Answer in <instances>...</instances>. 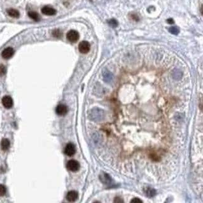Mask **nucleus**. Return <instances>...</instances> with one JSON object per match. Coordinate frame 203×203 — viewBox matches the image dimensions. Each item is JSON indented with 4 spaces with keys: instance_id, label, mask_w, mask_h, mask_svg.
I'll return each instance as SVG.
<instances>
[{
    "instance_id": "16",
    "label": "nucleus",
    "mask_w": 203,
    "mask_h": 203,
    "mask_svg": "<svg viewBox=\"0 0 203 203\" xmlns=\"http://www.w3.org/2000/svg\"><path fill=\"white\" fill-rule=\"evenodd\" d=\"M145 191H146V193L147 196L149 197H152L155 196L156 195V190L151 188H147L146 189Z\"/></svg>"
},
{
    "instance_id": "23",
    "label": "nucleus",
    "mask_w": 203,
    "mask_h": 203,
    "mask_svg": "<svg viewBox=\"0 0 203 203\" xmlns=\"http://www.w3.org/2000/svg\"><path fill=\"white\" fill-rule=\"evenodd\" d=\"M167 21L169 24H173L174 23V21L173 19H169V20H167Z\"/></svg>"
},
{
    "instance_id": "14",
    "label": "nucleus",
    "mask_w": 203,
    "mask_h": 203,
    "mask_svg": "<svg viewBox=\"0 0 203 203\" xmlns=\"http://www.w3.org/2000/svg\"><path fill=\"white\" fill-rule=\"evenodd\" d=\"M10 142L8 139H3L1 142V148L3 151H7L10 148Z\"/></svg>"
},
{
    "instance_id": "17",
    "label": "nucleus",
    "mask_w": 203,
    "mask_h": 203,
    "mask_svg": "<svg viewBox=\"0 0 203 203\" xmlns=\"http://www.w3.org/2000/svg\"><path fill=\"white\" fill-rule=\"evenodd\" d=\"M169 31L171 34H174V35H177L179 33V29L177 27H171Z\"/></svg>"
},
{
    "instance_id": "10",
    "label": "nucleus",
    "mask_w": 203,
    "mask_h": 203,
    "mask_svg": "<svg viewBox=\"0 0 203 203\" xmlns=\"http://www.w3.org/2000/svg\"><path fill=\"white\" fill-rule=\"evenodd\" d=\"M99 178H100L101 181L104 184L110 185L112 184V182H113L112 179L108 174L103 173V174H101L99 176Z\"/></svg>"
},
{
    "instance_id": "20",
    "label": "nucleus",
    "mask_w": 203,
    "mask_h": 203,
    "mask_svg": "<svg viewBox=\"0 0 203 203\" xmlns=\"http://www.w3.org/2000/svg\"><path fill=\"white\" fill-rule=\"evenodd\" d=\"M6 72V69L3 64H0V77L4 76Z\"/></svg>"
},
{
    "instance_id": "22",
    "label": "nucleus",
    "mask_w": 203,
    "mask_h": 203,
    "mask_svg": "<svg viewBox=\"0 0 203 203\" xmlns=\"http://www.w3.org/2000/svg\"><path fill=\"white\" fill-rule=\"evenodd\" d=\"M131 203H142L143 201H141L139 198H134V199L132 200V201H131Z\"/></svg>"
},
{
    "instance_id": "5",
    "label": "nucleus",
    "mask_w": 203,
    "mask_h": 203,
    "mask_svg": "<svg viewBox=\"0 0 203 203\" xmlns=\"http://www.w3.org/2000/svg\"><path fill=\"white\" fill-rule=\"evenodd\" d=\"M14 52H15V51H14V50H13V48L8 47V48H5V49L3 51L2 53H1V56L4 59L8 60V59L11 58V57L13 56V55H14Z\"/></svg>"
},
{
    "instance_id": "21",
    "label": "nucleus",
    "mask_w": 203,
    "mask_h": 203,
    "mask_svg": "<svg viewBox=\"0 0 203 203\" xmlns=\"http://www.w3.org/2000/svg\"><path fill=\"white\" fill-rule=\"evenodd\" d=\"M109 24L110 26H111L112 27H113V28H116L118 24L117 21L115 20H114V19H112L110 21H109Z\"/></svg>"
},
{
    "instance_id": "24",
    "label": "nucleus",
    "mask_w": 203,
    "mask_h": 203,
    "mask_svg": "<svg viewBox=\"0 0 203 203\" xmlns=\"http://www.w3.org/2000/svg\"><path fill=\"white\" fill-rule=\"evenodd\" d=\"M132 18H133L134 20H136V21H138V20H139V19H138V17L136 15H134L132 16Z\"/></svg>"
},
{
    "instance_id": "2",
    "label": "nucleus",
    "mask_w": 203,
    "mask_h": 203,
    "mask_svg": "<svg viewBox=\"0 0 203 203\" xmlns=\"http://www.w3.org/2000/svg\"><path fill=\"white\" fill-rule=\"evenodd\" d=\"M67 169L72 172H76L80 168V164L76 160H70L67 163Z\"/></svg>"
},
{
    "instance_id": "15",
    "label": "nucleus",
    "mask_w": 203,
    "mask_h": 203,
    "mask_svg": "<svg viewBox=\"0 0 203 203\" xmlns=\"http://www.w3.org/2000/svg\"><path fill=\"white\" fill-rule=\"evenodd\" d=\"M28 16H29L30 18H32V20H34L35 21H39L40 20L41 18L39 15L38 14V13L35 12V11H29L28 13Z\"/></svg>"
},
{
    "instance_id": "19",
    "label": "nucleus",
    "mask_w": 203,
    "mask_h": 203,
    "mask_svg": "<svg viewBox=\"0 0 203 203\" xmlns=\"http://www.w3.org/2000/svg\"><path fill=\"white\" fill-rule=\"evenodd\" d=\"M6 192V188L2 184H0V196H3L5 195Z\"/></svg>"
},
{
    "instance_id": "8",
    "label": "nucleus",
    "mask_w": 203,
    "mask_h": 203,
    "mask_svg": "<svg viewBox=\"0 0 203 203\" xmlns=\"http://www.w3.org/2000/svg\"><path fill=\"white\" fill-rule=\"evenodd\" d=\"M41 12L43 15L46 16H53L56 14V10L53 8L45 6L41 9Z\"/></svg>"
},
{
    "instance_id": "13",
    "label": "nucleus",
    "mask_w": 203,
    "mask_h": 203,
    "mask_svg": "<svg viewBox=\"0 0 203 203\" xmlns=\"http://www.w3.org/2000/svg\"><path fill=\"white\" fill-rule=\"evenodd\" d=\"M7 13L8 15L12 17V18H18L20 17V12L15 10V9H9V10H7Z\"/></svg>"
},
{
    "instance_id": "7",
    "label": "nucleus",
    "mask_w": 203,
    "mask_h": 203,
    "mask_svg": "<svg viewBox=\"0 0 203 203\" xmlns=\"http://www.w3.org/2000/svg\"><path fill=\"white\" fill-rule=\"evenodd\" d=\"M68 109L66 106L64 104H59L56 108V113L59 116H64L67 114Z\"/></svg>"
},
{
    "instance_id": "9",
    "label": "nucleus",
    "mask_w": 203,
    "mask_h": 203,
    "mask_svg": "<svg viewBox=\"0 0 203 203\" xmlns=\"http://www.w3.org/2000/svg\"><path fill=\"white\" fill-rule=\"evenodd\" d=\"M2 103L4 108L7 109H10L12 108L13 105V101L12 98L9 96H4L2 99Z\"/></svg>"
},
{
    "instance_id": "6",
    "label": "nucleus",
    "mask_w": 203,
    "mask_h": 203,
    "mask_svg": "<svg viewBox=\"0 0 203 203\" xmlns=\"http://www.w3.org/2000/svg\"><path fill=\"white\" fill-rule=\"evenodd\" d=\"M76 153V148L73 143H69L64 149V153L68 156H73Z\"/></svg>"
},
{
    "instance_id": "1",
    "label": "nucleus",
    "mask_w": 203,
    "mask_h": 203,
    "mask_svg": "<svg viewBox=\"0 0 203 203\" xmlns=\"http://www.w3.org/2000/svg\"><path fill=\"white\" fill-rule=\"evenodd\" d=\"M89 116L92 121H101L104 120L105 113L103 109L98 108H94L91 110Z\"/></svg>"
},
{
    "instance_id": "3",
    "label": "nucleus",
    "mask_w": 203,
    "mask_h": 203,
    "mask_svg": "<svg viewBox=\"0 0 203 203\" xmlns=\"http://www.w3.org/2000/svg\"><path fill=\"white\" fill-rule=\"evenodd\" d=\"M68 40L71 43L76 42L79 38V34L78 32L75 30H70L66 34Z\"/></svg>"
},
{
    "instance_id": "12",
    "label": "nucleus",
    "mask_w": 203,
    "mask_h": 203,
    "mask_svg": "<svg viewBox=\"0 0 203 203\" xmlns=\"http://www.w3.org/2000/svg\"><path fill=\"white\" fill-rule=\"evenodd\" d=\"M103 76L104 81H106V83H110L113 80V74L110 71H109L106 69H104L103 70Z\"/></svg>"
},
{
    "instance_id": "4",
    "label": "nucleus",
    "mask_w": 203,
    "mask_h": 203,
    "mask_svg": "<svg viewBox=\"0 0 203 203\" xmlns=\"http://www.w3.org/2000/svg\"><path fill=\"white\" fill-rule=\"evenodd\" d=\"M90 44L86 41H81L80 43L79 44L78 46V49L80 52L83 54H86L90 50Z\"/></svg>"
},
{
    "instance_id": "18",
    "label": "nucleus",
    "mask_w": 203,
    "mask_h": 203,
    "mask_svg": "<svg viewBox=\"0 0 203 203\" xmlns=\"http://www.w3.org/2000/svg\"><path fill=\"white\" fill-rule=\"evenodd\" d=\"M52 35L56 38H60L61 36H62V32H61L60 29H55L53 31V32H52Z\"/></svg>"
},
{
    "instance_id": "11",
    "label": "nucleus",
    "mask_w": 203,
    "mask_h": 203,
    "mask_svg": "<svg viewBox=\"0 0 203 203\" xmlns=\"http://www.w3.org/2000/svg\"><path fill=\"white\" fill-rule=\"evenodd\" d=\"M78 198V193L76 191H71L68 192L66 195V199L69 202L76 201Z\"/></svg>"
}]
</instances>
